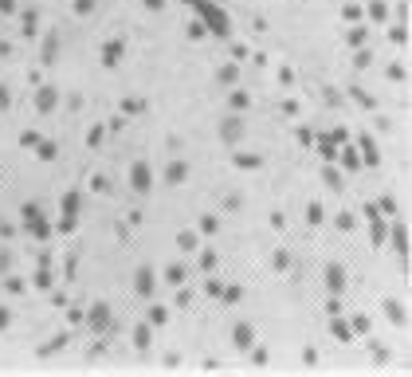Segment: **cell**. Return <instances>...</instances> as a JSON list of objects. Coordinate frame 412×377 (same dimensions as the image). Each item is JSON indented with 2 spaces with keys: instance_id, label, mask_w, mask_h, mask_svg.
I'll list each match as a JSON object with an SVG mask.
<instances>
[{
  "instance_id": "obj_1",
  "label": "cell",
  "mask_w": 412,
  "mask_h": 377,
  "mask_svg": "<svg viewBox=\"0 0 412 377\" xmlns=\"http://www.w3.org/2000/svg\"><path fill=\"white\" fill-rule=\"evenodd\" d=\"M133 291H138L142 299H153V295H157V275H153L149 263H142V267L133 271Z\"/></svg>"
},
{
  "instance_id": "obj_2",
  "label": "cell",
  "mask_w": 412,
  "mask_h": 377,
  "mask_svg": "<svg viewBox=\"0 0 412 377\" xmlns=\"http://www.w3.org/2000/svg\"><path fill=\"white\" fill-rule=\"evenodd\" d=\"M239 138H244V118H239V110H235V114H224L220 118V142L235 146Z\"/></svg>"
},
{
  "instance_id": "obj_3",
  "label": "cell",
  "mask_w": 412,
  "mask_h": 377,
  "mask_svg": "<svg viewBox=\"0 0 412 377\" xmlns=\"http://www.w3.org/2000/svg\"><path fill=\"white\" fill-rule=\"evenodd\" d=\"M130 181H133V193H138V196H146V193H149V165H146V161H133Z\"/></svg>"
},
{
  "instance_id": "obj_4",
  "label": "cell",
  "mask_w": 412,
  "mask_h": 377,
  "mask_svg": "<svg viewBox=\"0 0 412 377\" xmlns=\"http://www.w3.org/2000/svg\"><path fill=\"white\" fill-rule=\"evenodd\" d=\"M341 287H346V267H341V263H326V291L338 295Z\"/></svg>"
},
{
  "instance_id": "obj_5",
  "label": "cell",
  "mask_w": 412,
  "mask_h": 377,
  "mask_svg": "<svg viewBox=\"0 0 412 377\" xmlns=\"http://www.w3.org/2000/svg\"><path fill=\"white\" fill-rule=\"evenodd\" d=\"M232 342H235V350H251V342H255V330H251L248 322H235V326H232Z\"/></svg>"
},
{
  "instance_id": "obj_6",
  "label": "cell",
  "mask_w": 412,
  "mask_h": 377,
  "mask_svg": "<svg viewBox=\"0 0 412 377\" xmlns=\"http://www.w3.org/2000/svg\"><path fill=\"white\" fill-rule=\"evenodd\" d=\"M185 177H189V165H185V157H173V161H169V169H165V181H169V185H181Z\"/></svg>"
},
{
  "instance_id": "obj_7",
  "label": "cell",
  "mask_w": 412,
  "mask_h": 377,
  "mask_svg": "<svg viewBox=\"0 0 412 377\" xmlns=\"http://www.w3.org/2000/svg\"><path fill=\"white\" fill-rule=\"evenodd\" d=\"M106 318H110V306H106V302H94V306H90V322H94V326H106Z\"/></svg>"
},
{
  "instance_id": "obj_8",
  "label": "cell",
  "mask_w": 412,
  "mask_h": 377,
  "mask_svg": "<svg viewBox=\"0 0 412 377\" xmlns=\"http://www.w3.org/2000/svg\"><path fill=\"white\" fill-rule=\"evenodd\" d=\"M235 165H239V169H259V153H239Z\"/></svg>"
},
{
  "instance_id": "obj_9",
  "label": "cell",
  "mask_w": 412,
  "mask_h": 377,
  "mask_svg": "<svg viewBox=\"0 0 412 377\" xmlns=\"http://www.w3.org/2000/svg\"><path fill=\"white\" fill-rule=\"evenodd\" d=\"M385 311H389V322H404V311H400V302H385Z\"/></svg>"
},
{
  "instance_id": "obj_10",
  "label": "cell",
  "mask_w": 412,
  "mask_h": 377,
  "mask_svg": "<svg viewBox=\"0 0 412 377\" xmlns=\"http://www.w3.org/2000/svg\"><path fill=\"white\" fill-rule=\"evenodd\" d=\"M177 244H181L185 252H192V248H196V232H181V236H177Z\"/></svg>"
},
{
  "instance_id": "obj_11",
  "label": "cell",
  "mask_w": 412,
  "mask_h": 377,
  "mask_svg": "<svg viewBox=\"0 0 412 377\" xmlns=\"http://www.w3.org/2000/svg\"><path fill=\"white\" fill-rule=\"evenodd\" d=\"M393 244H397V248H400V252H408V236H404V228H393Z\"/></svg>"
},
{
  "instance_id": "obj_12",
  "label": "cell",
  "mask_w": 412,
  "mask_h": 377,
  "mask_svg": "<svg viewBox=\"0 0 412 377\" xmlns=\"http://www.w3.org/2000/svg\"><path fill=\"white\" fill-rule=\"evenodd\" d=\"M235 75H239V67H235V63H228V67L220 71V83L228 87V83H235Z\"/></svg>"
},
{
  "instance_id": "obj_13",
  "label": "cell",
  "mask_w": 412,
  "mask_h": 377,
  "mask_svg": "<svg viewBox=\"0 0 412 377\" xmlns=\"http://www.w3.org/2000/svg\"><path fill=\"white\" fill-rule=\"evenodd\" d=\"M94 4H98V0H75V12H79V16H90V12H94Z\"/></svg>"
},
{
  "instance_id": "obj_14",
  "label": "cell",
  "mask_w": 412,
  "mask_h": 377,
  "mask_svg": "<svg viewBox=\"0 0 412 377\" xmlns=\"http://www.w3.org/2000/svg\"><path fill=\"white\" fill-rule=\"evenodd\" d=\"M216 228H220L216 216H200V232H216Z\"/></svg>"
},
{
  "instance_id": "obj_15",
  "label": "cell",
  "mask_w": 412,
  "mask_h": 377,
  "mask_svg": "<svg viewBox=\"0 0 412 377\" xmlns=\"http://www.w3.org/2000/svg\"><path fill=\"white\" fill-rule=\"evenodd\" d=\"M244 106H248V94L235 91V94H232V110H244Z\"/></svg>"
},
{
  "instance_id": "obj_16",
  "label": "cell",
  "mask_w": 412,
  "mask_h": 377,
  "mask_svg": "<svg viewBox=\"0 0 412 377\" xmlns=\"http://www.w3.org/2000/svg\"><path fill=\"white\" fill-rule=\"evenodd\" d=\"M146 346H149V322L138 330V350H146Z\"/></svg>"
},
{
  "instance_id": "obj_17",
  "label": "cell",
  "mask_w": 412,
  "mask_h": 377,
  "mask_svg": "<svg viewBox=\"0 0 412 377\" xmlns=\"http://www.w3.org/2000/svg\"><path fill=\"white\" fill-rule=\"evenodd\" d=\"M40 106H44V110H51V106H55V91H44V94H40Z\"/></svg>"
},
{
  "instance_id": "obj_18",
  "label": "cell",
  "mask_w": 412,
  "mask_h": 377,
  "mask_svg": "<svg viewBox=\"0 0 412 377\" xmlns=\"http://www.w3.org/2000/svg\"><path fill=\"white\" fill-rule=\"evenodd\" d=\"M338 228H346V232H350V228H353V212H341V216H338Z\"/></svg>"
},
{
  "instance_id": "obj_19",
  "label": "cell",
  "mask_w": 412,
  "mask_h": 377,
  "mask_svg": "<svg viewBox=\"0 0 412 377\" xmlns=\"http://www.w3.org/2000/svg\"><path fill=\"white\" fill-rule=\"evenodd\" d=\"M306 220H322V204H310V209H306Z\"/></svg>"
},
{
  "instance_id": "obj_20",
  "label": "cell",
  "mask_w": 412,
  "mask_h": 377,
  "mask_svg": "<svg viewBox=\"0 0 412 377\" xmlns=\"http://www.w3.org/2000/svg\"><path fill=\"white\" fill-rule=\"evenodd\" d=\"M149 322H165V306H153V311H149Z\"/></svg>"
},
{
  "instance_id": "obj_21",
  "label": "cell",
  "mask_w": 412,
  "mask_h": 377,
  "mask_svg": "<svg viewBox=\"0 0 412 377\" xmlns=\"http://www.w3.org/2000/svg\"><path fill=\"white\" fill-rule=\"evenodd\" d=\"M0 106H8V91L4 87H0Z\"/></svg>"
}]
</instances>
